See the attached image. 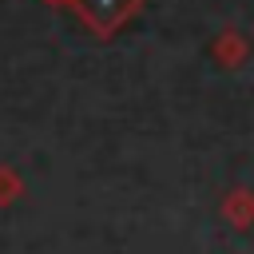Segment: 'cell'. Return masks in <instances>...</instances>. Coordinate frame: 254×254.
<instances>
[{"instance_id": "6da1fadb", "label": "cell", "mask_w": 254, "mask_h": 254, "mask_svg": "<svg viewBox=\"0 0 254 254\" xmlns=\"http://www.w3.org/2000/svg\"><path fill=\"white\" fill-rule=\"evenodd\" d=\"M79 12L83 20L95 28V32H115L131 12H135V0H79Z\"/></svg>"}, {"instance_id": "7a4b0ae2", "label": "cell", "mask_w": 254, "mask_h": 254, "mask_svg": "<svg viewBox=\"0 0 254 254\" xmlns=\"http://www.w3.org/2000/svg\"><path fill=\"white\" fill-rule=\"evenodd\" d=\"M222 218L234 230H250L254 226V190L250 187H234L222 194Z\"/></svg>"}, {"instance_id": "3957f363", "label": "cell", "mask_w": 254, "mask_h": 254, "mask_svg": "<svg viewBox=\"0 0 254 254\" xmlns=\"http://www.w3.org/2000/svg\"><path fill=\"white\" fill-rule=\"evenodd\" d=\"M230 40H222V48H218V56H222V64L226 67H238V60L246 56V44L242 40H234V32H226Z\"/></svg>"}]
</instances>
